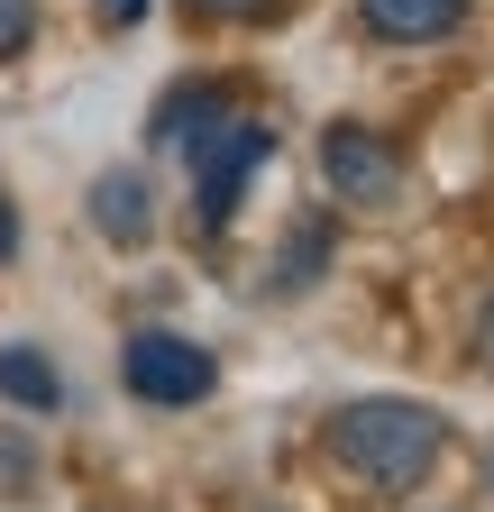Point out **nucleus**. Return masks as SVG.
<instances>
[{
    "label": "nucleus",
    "mask_w": 494,
    "mask_h": 512,
    "mask_svg": "<svg viewBox=\"0 0 494 512\" xmlns=\"http://www.w3.org/2000/svg\"><path fill=\"white\" fill-rule=\"evenodd\" d=\"M321 448L357 476V485H376V494H421L430 467L449 458V412L440 403H421V394H357L321 421Z\"/></svg>",
    "instance_id": "nucleus-1"
},
{
    "label": "nucleus",
    "mask_w": 494,
    "mask_h": 512,
    "mask_svg": "<svg viewBox=\"0 0 494 512\" xmlns=\"http://www.w3.org/2000/svg\"><path fill=\"white\" fill-rule=\"evenodd\" d=\"M183 165H193V220L220 238V229L238 220V202H247V183L275 165V119H257V110H220L202 138L183 147Z\"/></svg>",
    "instance_id": "nucleus-2"
},
{
    "label": "nucleus",
    "mask_w": 494,
    "mask_h": 512,
    "mask_svg": "<svg viewBox=\"0 0 494 512\" xmlns=\"http://www.w3.org/2000/svg\"><path fill=\"white\" fill-rule=\"evenodd\" d=\"M119 384H129L147 412H193L220 384V357L202 339H183V330H129V348H119Z\"/></svg>",
    "instance_id": "nucleus-3"
},
{
    "label": "nucleus",
    "mask_w": 494,
    "mask_h": 512,
    "mask_svg": "<svg viewBox=\"0 0 494 512\" xmlns=\"http://www.w3.org/2000/svg\"><path fill=\"white\" fill-rule=\"evenodd\" d=\"M321 183L339 192L348 211H394V202H403V183H412V165H403V147L385 138V128H366V119H330V128H321Z\"/></svg>",
    "instance_id": "nucleus-4"
},
{
    "label": "nucleus",
    "mask_w": 494,
    "mask_h": 512,
    "mask_svg": "<svg viewBox=\"0 0 494 512\" xmlns=\"http://www.w3.org/2000/svg\"><path fill=\"white\" fill-rule=\"evenodd\" d=\"M357 28L376 46H440L467 28V0H357Z\"/></svg>",
    "instance_id": "nucleus-5"
},
{
    "label": "nucleus",
    "mask_w": 494,
    "mask_h": 512,
    "mask_svg": "<svg viewBox=\"0 0 494 512\" xmlns=\"http://www.w3.org/2000/svg\"><path fill=\"white\" fill-rule=\"evenodd\" d=\"M92 229H101L110 247H147V238H156V192H147L138 165L92 174Z\"/></svg>",
    "instance_id": "nucleus-6"
},
{
    "label": "nucleus",
    "mask_w": 494,
    "mask_h": 512,
    "mask_svg": "<svg viewBox=\"0 0 494 512\" xmlns=\"http://www.w3.org/2000/svg\"><path fill=\"white\" fill-rule=\"evenodd\" d=\"M220 110H238V101H229V83H183V92H165V101H156V119H147V138L183 156V147H193V138H202V128H211Z\"/></svg>",
    "instance_id": "nucleus-7"
},
{
    "label": "nucleus",
    "mask_w": 494,
    "mask_h": 512,
    "mask_svg": "<svg viewBox=\"0 0 494 512\" xmlns=\"http://www.w3.org/2000/svg\"><path fill=\"white\" fill-rule=\"evenodd\" d=\"M0 403H19V412H65V375L46 366V348H0Z\"/></svg>",
    "instance_id": "nucleus-8"
},
{
    "label": "nucleus",
    "mask_w": 494,
    "mask_h": 512,
    "mask_svg": "<svg viewBox=\"0 0 494 512\" xmlns=\"http://www.w3.org/2000/svg\"><path fill=\"white\" fill-rule=\"evenodd\" d=\"M321 256H330V220H302L293 229V247H284V275H275V293H302L321 275Z\"/></svg>",
    "instance_id": "nucleus-9"
},
{
    "label": "nucleus",
    "mask_w": 494,
    "mask_h": 512,
    "mask_svg": "<svg viewBox=\"0 0 494 512\" xmlns=\"http://www.w3.org/2000/svg\"><path fill=\"white\" fill-rule=\"evenodd\" d=\"M183 19H202V28H257V19H284L293 0H174Z\"/></svg>",
    "instance_id": "nucleus-10"
},
{
    "label": "nucleus",
    "mask_w": 494,
    "mask_h": 512,
    "mask_svg": "<svg viewBox=\"0 0 494 512\" xmlns=\"http://www.w3.org/2000/svg\"><path fill=\"white\" fill-rule=\"evenodd\" d=\"M28 485H37V448L19 430H0V494H28Z\"/></svg>",
    "instance_id": "nucleus-11"
},
{
    "label": "nucleus",
    "mask_w": 494,
    "mask_h": 512,
    "mask_svg": "<svg viewBox=\"0 0 494 512\" xmlns=\"http://www.w3.org/2000/svg\"><path fill=\"white\" fill-rule=\"evenodd\" d=\"M37 37V0H0V55H19Z\"/></svg>",
    "instance_id": "nucleus-12"
},
{
    "label": "nucleus",
    "mask_w": 494,
    "mask_h": 512,
    "mask_svg": "<svg viewBox=\"0 0 494 512\" xmlns=\"http://www.w3.org/2000/svg\"><path fill=\"white\" fill-rule=\"evenodd\" d=\"M92 19H101V28H138L147 0H92Z\"/></svg>",
    "instance_id": "nucleus-13"
},
{
    "label": "nucleus",
    "mask_w": 494,
    "mask_h": 512,
    "mask_svg": "<svg viewBox=\"0 0 494 512\" xmlns=\"http://www.w3.org/2000/svg\"><path fill=\"white\" fill-rule=\"evenodd\" d=\"M476 366H494V302L476 311Z\"/></svg>",
    "instance_id": "nucleus-14"
},
{
    "label": "nucleus",
    "mask_w": 494,
    "mask_h": 512,
    "mask_svg": "<svg viewBox=\"0 0 494 512\" xmlns=\"http://www.w3.org/2000/svg\"><path fill=\"white\" fill-rule=\"evenodd\" d=\"M10 256H19V211L0 202V266H10Z\"/></svg>",
    "instance_id": "nucleus-15"
},
{
    "label": "nucleus",
    "mask_w": 494,
    "mask_h": 512,
    "mask_svg": "<svg viewBox=\"0 0 494 512\" xmlns=\"http://www.w3.org/2000/svg\"><path fill=\"white\" fill-rule=\"evenodd\" d=\"M485 503H494V448H485Z\"/></svg>",
    "instance_id": "nucleus-16"
},
{
    "label": "nucleus",
    "mask_w": 494,
    "mask_h": 512,
    "mask_svg": "<svg viewBox=\"0 0 494 512\" xmlns=\"http://www.w3.org/2000/svg\"><path fill=\"white\" fill-rule=\"evenodd\" d=\"M412 512H430V503H421V494H412Z\"/></svg>",
    "instance_id": "nucleus-17"
}]
</instances>
